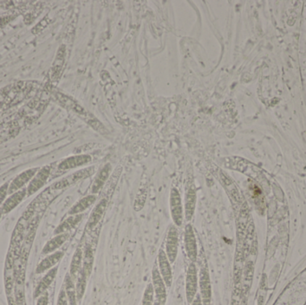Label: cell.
Returning a JSON list of instances; mask_svg holds the SVG:
<instances>
[{
  "label": "cell",
  "mask_w": 306,
  "mask_h": 305,
  "mask_svg": "<svg viewBox=\"0 0 306 305\" xmlns=\"http://www.w3.org/2000/svg\"><path fill=\"white\" fill-rule=\"evenodd\" d=\"M199 276L195 263L191 262L187 268V272L185 276V296L188 303H192L195 298L198 291Z\"/></svg>",
  "instance_id": "obj_1"
},
{
  "label": "cell",
  "mask_w": 306,
  "mask_h": 305,
  "mask_svg": "<svg viewBox=\"0 0 306 305\" xmlns=\"http://www.w3.org/2000/svg\"><path fill=\"white\" fill-rule=\"evenodd\" d=\"M169 206H170L171 218H172L174 226H181L182 224L184 222L185 210H184V206L182 203L180 194L176 188H173L171 190Z\"/></svg>",
  "instance_id": "obj_2"
},
{
  "label": "cell",
  "mask_w": 306,
  "mask_h": 305,
  "mask_svg": "<svg viewBox=\"0 0 306 305\" xmlns=\"http://www.w3.org/2000/svg\"><path fill=\"white\" fill-rule=\"evenodd\" d=\"M184 242H185L186 256L190 262L194 263L197 261V257H198V246H197V240H196L194 230L190 223L185 226Z\"/></svg>",
  "instance_id": "obj_3"
},
{
  "label": "cell",
  "mask_w": 306,
  "mask_h": 305,
  "mask_svg": "<svg viewBox=\"0 0 306 305\" xmlns=\"http://www.w3.org/2000/svg\"><path fill=\"white\" fill-rule=\"evenodd\" d=\"M199 287L201 291V297L203 305H210L212 289H211V282H210V272L205 265L202 266L199 273Z\"/></svg>",
  "instance_id": "obj_4"
},
{
  "label": "cell",
  "mask_w": 306,
  "mask_h": 305,
  "mask_svg": "<svg viewBox=\"0 0 306 305\" xmlns=\"http://www.w3.org/2000/svg\"><path fill=\"white\" fill-rule=\"evenodd\" d=\"M178 245H179V239H178V229L176 226L173 225L170 226L167 232L166 250H165V252L170 263H174L178 258Z\"/></svg>",
  "instance_id": "obj_5"
},
{
  "label": "cell",
  "mask_w": 306,
  "mask_h": 305,
  "mask_svg": "<svg viewBox=\"0 0 306 305\" xmlns=\"http://www.w3.org/2000/svg\"><path fill=\"white\" fill-rule=\"evenodd\" d=\"M152 286L156 301L161 305H165L167 298V286L157 268L152 269Z\"/></svg>",
  "instance_id": "obj_6"
},
{
  "label": "cell",
  "mask_w": 306,
  "mask_h": 305,
  "mask_svg": "<svg viewBox=\"0 0 306 305\" xmlns=\"http://www.w3.org/2000/svg\"><path fill=\"white\" fill-rule=\"evenodd\" d=\"M158 262H159V271L163 278L164 282L167 287H170L173 281V273H172L170 262L163 249H160L159 251Z\"/></svg>",
  "instance_id": "obj_7"
},
{
  "label": "cell",
  "mask_w": 306,
  "mask_h": 305,
  "mask_svg": "<svg viewBox=\"0 0 306 305\" xmlns=\"http://www.w3.org/2000/svg\"><path fill=\"white\" fill-rule=\"evenodd\" d=\"M50 174V167H44L42 169H40L39 172L36 174V176L32 178L31 183L29 184L28 188H27V194L28 196H31L33 194H35L36 192L41 188V187L45 184L47 180L49 178Z\"/></svg>",
  "instance_id": "obj_8"
},
{
  "label": "cell",
  "mask_w": 306,
  "mask_h": 305,
  "mask_svg": "<svg viewBox=\"0 0 306 305\" xmlns=\"http://www.w3.org/2000/svg\"><path fill=\"white\" fill-rule=\"evenodd\" d=\"M38 171V169H31L26 170L25 172L21 173L19 176L14 178V181L11 183L8 188V193L13 194L16 193V191L21 189V187L25 185V183H28L30 180H32L36 173Z\"/></svg>",
  "instance_id": "obj_9"
},
{
  "label": "cell",
  "mask_w": 306,
  "mask_h": 305,
  "mask_svg": "<svg viewBox=\"0 0 306 305\" xmlns=\"http://www.w3.org/2000/svg\"><path fill=\"white\" fill-rule=\"evenodd\" d=\"M107 200L106 199H102L95 206V208H93V212H92L91 215H90L89 219L87 221V228L88 229H93L100 222V220L103 218L104 212H105L106 208H107Z\"/></svg>",
  "instance_id": "obj_10"
},
{
  "label": "cell",
  "mask_w": 306,
  "mask_h": 305,
  "mask_svg": "<svg viewBox=\"0 0 306 305\" xmlns=\"http://www.w3.org/2000/svg\"><path fill=\"white\" fill-rule=\"evenodd\" d=\"M196 201H197V196H196V191L194 187H190L186 194H185V218L186 221H191L192 217L194 215L196 208Z\"/></svg>",
  "instance_id": "obj_11"
},
{
  "label": "cell",
  "mask_w": 306,
  "mask_h": 305,
  "mask_svg": "<svg viewBox=\"0 0 306 305\" xmlns=\"http://www.w3.org/2000/svg\"><path fill=\"white\" fill-rule=\"evenodd\" d=\"M63 256H64L63 251H56L52 254L49 255L38 265L36 269V273L40 274V273L45 272L47 270L53 269L54 266L56 265L57 262H60Z\"/></svg>",
  "instance_id": "obj_12"
},
{
  "label": "cell",
  "mask_w": 306,
  "mask_h": 305,
  "mask_svg": "<svg viewBox=\"0 0 306 305\" xmlns=\"http://www.w3.org/2000/svg\"><path fill=\"white\" fill-rule=\"evenodd\" d=\"M90 161H91V157L88 155L74 156L61 162L58 169L60 170H68V169H75L80 166L85 165Z\"/></svg>",
  "instance_id": "obj_13"
},
{
  "label": "cell",
  "mask_w": 306,
  "mask_h": 305,
  "mask_svg": "<svg viewBox=\"0 0 306 305\" xmlns=\"http://www.w3.org/2000/svg\"><path fill=\"white\" fill-rule=\"evenodd\" d=\"M57 269H58L57 267H54L53 269H50L49 272L47 273L42 279L40 280L38 287L36 288L34 297H39L41 294L46 293L47 289L50 287L57 276Z\"/></svg>",
  "instance_id": "obj_14"
},
{
  "label": "cell",
  "mask_w": 306,
  "mask_h": 305,
  "mask_svg": "<svg viewBox=\"0 0 306 305\" xmlns=\"http://www.w3.org/2000/svg\"><path fill=\"white\" fill-rule=\"evenodd\" d=\"M93 264H94V251L91 244H87L82 255V270L85 273L86 276L88 277L93 272Z\"/></svg>",
  "instance_id": "obj_15"
},
{
  "label": "cell",
  "mask_w": 306,
  "mask_h": 305,
  "mask_svg": "<svg viewBox=\"0 0 306 305\" xmlns=\"http://www.w3.org/2000/svg\"><path fill=\"white\" fill-rule=\"evenodd\" d=\"M26 194H27V189H23L12 194L10 197L4 202L3 207L1 208L2 213H8L11 210H13L24 200Z\"/></svg>",
  "instance_id": "obj_16"
},
{
  "label": "cell",
  "mask_w": 306,
  "mask_h": 305,
  "mask_svg": "<svg viewBox=\"0 0 306 305\" xmlns=\"http://www.w3.org/2000/svg\"><path fill=\"white\" fill-rule=\"evenodd\" d=\"M95 201H96V197L94 195H88L86 197L82 198V200H80L76 204L72 207L68 214L70 216L82 214V212H85L86 209L90 208Z\"/></svg>",
  "instance_id": "obj_17"
},
{
  "label": "cell",
  "mask_w": 306,
  "mask_h": 305,
  "mask_svg": "<svg viewBox=\"0 0 306 305\" xmlns=\"http://www.w3.org/2000/svg\"><path fill=\"white\" fill-rule=\"evenodd\" d=\"M93 172V169H92V170H91V169H84V170H82V171L76 172L75 174H74V175H72L71 176L68 177V178L61 180L60 182L56 183V184L54 185V188H55V189H62V188H64V187L70 185L72 183L77 182L78 180L82 179L83 177L90 176Z\"/></svg>",
  "instance_id": "obj_18"
},
{
  "label": "cell",
  "mask_w": 306,
  "mask_h": 305,
  "mask_svg": "<svg viewBox=\"0 0 306 305\" xmlns=\"http://www.w3.org/2000/svg\"><path fill=\"white\" fill-rule=\"evenodd\" d=\"M68 233L57 234L51 240L49 241L46 245L44 246L42 250L43 254H50L51 252H54L57 249L61 247L63 244H64V242L68 240Z\"/></svg>",
  "instance_id": "obj_19"
},
{
  "label": "cell",
  "mask_w": 306,
  "mask_h": 305,
  "mask_svg": "<svg viewBox=\"0 0 306 305\" xmlns=\"http://www.w3.org/2000/svg\"><path fill=\"white\" fill-rule=\"evenodd\" d=\"M82 214L70 216L69 218L64 220V222L61 223L60 225L57 226V229L55 230V234L68 233V231H70L76 225H78V223L82 220Z\"/></svg>",
  "instance_id": "obj_20"
},
{
  "label": "cell",
  "mask_w": 306,
  "mask_h": 305,
  "mask_svg": "<svg viewBox=\"0 0 306 305\" xmlns=\"http://www.w3.org/2000/svg\"><path fill=\"white\" fill-rule=\"evenodd\" d=\"M82 255H83V251L81 248H77L73 255L71 264H70V272H69V275L71 276L73 279L78 276L79 272L82 269Z\"/></svg>",
  "instance_id": "obj_21"
},
{
  "label": "cell",
  "mask_w": 306,
  "mask_h": 305,
  "mask_svg": "<svg viewBox=\"0 0 306 305\" xmlns=\"http://www.w3.org/2000/svg\"><path fill=\"white\" fill-rule=\"evenodd\" d=\"M111 165L107 164V165L105 166L103 169H101L100 172H99V174L97 175L96 178H95V181H94V183H93V193H94V194L99 193V192L102 189L104 183L107 181V178H108V176H110V172H111Z\"/></svg>",
  "instance_id": "obj_22"
},
{
  "label": "cell",
  "mask_w": 306,
  "mask_h": 305,
  "mask_svg": "<svg viewBox=\"0 0 306 305\" xmlns=\"http://www.w3.org/2000/svg\"><path fill=\"white\" fill-rule=\"evenodd\" d=\"M64 290L68 295V301L71 305H76V290H75V284L73 281L71 276L68 274L64 279Z\"/></svg>",
  "instance_id": "obj_23"
},
{
  "label": "cell",
  "mask_w": 306,
  "mask_h": 305,
  "mask_svg": "<svg viewBox=\"0 0 306 305\" xmlns=\"http://www.w3.org/2000/svg\"><path fill=\"white\" fill-rule=\"evenodd\" d=\"M87 278L88 276H86L85 273L82 271L79 272L78 276H77V282H76V286H75V290H76V299L77 301H80L82 300L84 293L86 290V285H87Z\"/></svg>",
  "instance_id": "obj_24"
},
{
  "label": "cell",
  "mask_w": 306,
  "mask_h": 305,
  "mask_svg": "<svg viewBox=\"0 0 306 305\" xmlns=\"http://www.w3.org/2000/svg\"><path fill=\"white\" fill-rule=\"evenodd\" d=\"M154 297H155V294L153 290L152 284H149L144 291L142 305L154 304Z\"/></svg>",
  "instance_id": "obj_25"
},
{
  "label": "cell",
  "mask_w": 306,
  "mask_h": 305,
  "mask_svg": "<svg viewBox=\"0 0 306 305\" xmlns=\"http://www.w3.org/2000/svg\"><path fill=\"white\" fill-rule=\"evenodd\" d=\"M57 305H68V298L64 288L61 289L60 293L58 294Z\"/></svg>",
  "instance_id": "obj_26"
},
{
  "label": "cell",
  "mask_w": 306,
  "mask_h": 305,
  "mask_svg": "<svg viewBox=\"0 0 306 305\" xmlns=\"http://www.w3.org/2000/svg\"><path fill=\"white\" fill-rule=\"evenodd\" d=\"M8 188L9 185L8 183H4L2 186L0 187V205L2 204L4 200L7 197V194H8Z\"/></svg>",
  "instance_id": "obj_27"
},
{
  "label": "cell",
  "mask_w": 306,
  "mask_h": 305,
  "mask_svg": "<svg viewBox=\"0 0 306 305\" xmlns=\"http://www.w3.org/2000/svg\"><path fill=\"white\" fill-rule=\"evenodd\" d=\"M49 303V294L44 293L39 296V300L37 301V305H48Z\"/></svg>",
  "instance_id": "obj_28"
},
{
  "label": "cell",
  "mask_w": 306,
  "mask_h": 305,
  "mask_svg": "<svg viewBox=\"0 0 306 305\" xmlns=\"http://www.w3.org/2000/svg\"><path fill=\"white\" fill-rule=\"evenodd\" d=\"M191 305H203V301H202V297L200 294H196L195 298L193 299Z\"/></svg>",
  "instance_id": "obj_29"
},
{
  "label": "cell",
  "mask_w": 306,
  "mask_h": 305,
  "mask_svg": "<svg viewBox=\"0 0 306 305\" xmlns=\"http://www.w3.org/2000/svg\"><path fill=\"white\" fill-rule=\"evenodd\" d=\"M10 17H4V18H0V27L5 26L6 24L9 22Z\"/></svg>",
  "instance_id": "obj_30"
},
{
  "label": "cell",
  "mask_w": 306,
  "mask_h": 305,
  "mask_svg": "<svg viewBox=\"0 0 306 305\" xmlns=\"http://www.w3.org/2000/svg\"><path fill=\"white\" fill-rule=\"evenodd\" d=\"M240 305H246V300H245V299L243 300L242 302L240 303Z\"/></svg>",
  "instance_id": "obj_31"
},
{
  "label": "cell",
  "mask_w": 306,
  "mask_h": 305,
  "mask_svg": "<svg viewBox=\"0 0 306 305\" xmlns=\"http://www.w3.org/2000/svg\"><path fill=\"white\" fill-rule=\"evenodd\" d=\"M153 305H161V304H160V302H159V301H154V304H153Z\"/></svg>",
  "instance_id": "obj_32"
},
{
  "label": "cell",
  "mask_w": 306,
  "mask_h": 305,
  "mask_svg": "<svg viewBox=\"0 0 306 305\" xmlns=\"http://www.w3.org/2000/svg\"><path fill=\"white\" fill-rule=\"evenodd\" d=\"M1 215H2V209H0V219H1Z\"/></svg>",
  "instance_id": "obj_33"
}]
</instances>
